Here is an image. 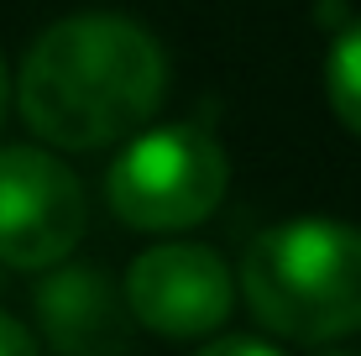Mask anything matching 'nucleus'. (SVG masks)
<instances>
[{"label":"nucleus","instance_id":"obj_1","mask_svg":"<svg viewBox=\"0 0 361 356\" xmlns=\"http://www.w3.org/2000/svg\"><path fill=\"white\" fill-rule=\"evenodd\" d=\"M168 94V58L136 21L84 11L32 42L16 79V105L42 142L68 152L126 142Z\"/></svg>","mask_w":361,"mask_h":356},{"label":"nucleus","instance_id":"obj_2","mask_svg":"<svg viewBox=\"0 0 361 356\" xmlns=\"http://www.w3.org/2000/svg\"><path fill=\"white\" fill-rule=\"evenodd\" d=\"M246 309L272 336L325 346L361 330V231L304 215L262 231L241 257Z\"/></svg>","mask_w":361,"mask_h":356},{"label":"nucleus","instance_id":"obj_3","mask_svg":"<svg viewBox=\"0 0 361 356\" xmlns=\"http://www.w3.org/2000/svg\"><path fill=\"white\" fill-rule=\"evenodd\" d=\"M231 163L199 126H157L126 142L105 178L110 210L136 231H189L226 200Z\"/></svg>","mask_w":361,"mask_h":356},{"label":"nucleus","instance_id":"obj_4","mask_svg":"<svg viewBox=\"0 0 361 356\" xmlns=\"http://www.w3.org/2000/svg\"><path fill=\"white\" fill-rule=\"evenodd\" d=\"M84 236L79 178L37 147H0V262L37 273L58 267Z\"/></svg>","mask_w":361,"mask_h":356},{"label":"nucleus","instance_id":"obj_5","mask_svg":"<svg viewBox=\"0 0 361 356\" xmlns=\"http://www.w3.org/2000/svg\"><path fill=\"white\" fill-rule=\"evenodd\" d=\"M235 304V278L220 252L168 241L131 262L126 273V309L136 325L157 330L168 340H194L226 325Z\"/></svg>","mask_w":361,"mask_h":356},{"label":"nucleus","instance_id":"obj_6","mask_svg":"<svg viewBox=\"0 0 361 356\" xmlns=\"http://www.w3.org/2000/svg\"><path fill=\"white\" fill-rule=\"evenodd\" d=\"M37 320L58 356H116L131 340L126 293L94 267H58L37 288Z\"/></svg>","mask_w":361,"mask_h":356},{"label":"nucleus","instance_id":"obj_7","mask_svg":"<svg viewBox=\"0 0 361 356\" xmlns=\"http://www.w3.org/2000/svg\"><path fill=\"white\" fill-rule=\"evenodd\" d=\"M325 94H330V110L341 116V126H351L361 137V16L335 37L325 58Z\"/></svg>","mask_w":361,"mask_h":356},{"label":"nucleus","instance_id":"obj_8","mask_svg":"<svg viewBox=\"0 0 361 356\" xmlns=\"http://www.w3.org/2000/svg\"><path fill=\"white\" fill-rule=\"evenodd\" d=\"M194 356H283V351L267 346V340H257V336H226V340H209V346H199Z\"/></svg>","mask_w":361,"mask_h":356},{"label":"nucleus","instance_id":"obj_9","mask_svg":"<svg viewBox=\"0 0 361 356\" xmlns=\"http://www.w3.org/2000/svg\"><path fill=\"white\" fill-rule=\"evenodd\" d=\"M0 356H42L37 340H32V330L21 320H11L6 309H0Z\"/></svg>","mask_w":361,"mask_h":356},{"label":"nucleus","instance_id":"obj_10","mask_svg":"<svg viewBox=\"0 0 361 356\" xmlns=\"http://www.w3.org/2000/svg\"><path fill=\"white\" fill-rule=\"evenodd\" d=\"M6 105H11V79H6V63H0V121H6Z\"/></svg>","mask_w":361,"mask_h":356},{"label":"nucleus","instance_id":"obj_11","mask_svg":"<svg viewBox=\"0 0 361 356\" xmlns=\"http://www.w3.org/2000/svg\"><path fill=\"white\" fill-rule=\"evenodd\" d=\"M325 356H351V351H325Z\"/></svg>","mask_w":361,"mask_h":356}]
</instances>
